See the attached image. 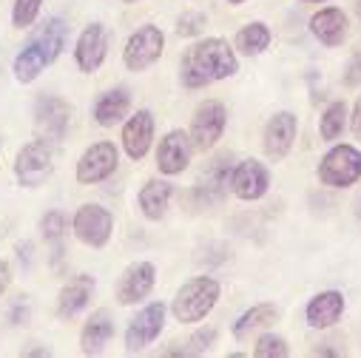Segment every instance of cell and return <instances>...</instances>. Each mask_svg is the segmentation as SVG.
Segmentation results:
<instances>
[{
  "label": "cell",
  "mask_w": 361,
  "mask_h": 358,
  "mask_svg": "<svg viewBox=\"0 0 361 358\" xmlns=\"http://www.w3.org/2000/svg\"><path fill=\"white\" fill-rule=\"evenodd\" d=\"M296 137H299V117L293 111H276L264 123V134H262L264 156L270 162H282L293 151Z\"/></svg>",
  "instance_id": "obj_13"
},
{
  "label": "cell",
  "mask_w": 361,
  "mask_h": 358,
  "mask_svg": "<svg viewBox=\"0 0 361 358\" xmlns=\"http://www.w3.org/2000/svg\"><path fill=\"white\" fill-rule=\"evenodd\" d=\"M54 165H57V142L46 137H35L18 151L12 171L20 188H40L54 173Z\"/></svg>",
  "instance_id": "obj_4"
},
{
  "label": "cell",
  "mask_w": 361,
  "mask_h": 358,
  "mask_svg": "<svg viewBox=\"0 0 361 358\" xmlns=\"http://www.w3.org/2000/svg\"><path fill=\"white\" fill-rule=\"evenodd\" d=\"M40 6L43 0H15L12 4V26L26 32L35 26V20L40 18Z\"/></svg>",
  "instance_id": "obj_30"
},
{
  "label": "cell",
  "mask_w": 361,
  "mask_h": 358,
  "mask_svg": "<svg viewBox=\"0 0 361 358\" xmlns=\"http://www.w3.org/2000/svg\"><path fill=\"white\" fill-rule=\"evenodd\" d=\"M239 71V54L225 37H202L191 43L179 60V80L191 92L208 88Z\"/></svg>",
  "instance_id": "obj_1"
},
{
  "label": "cell",
  "mask_w": 361,
  "mask_h": 358,
  "mask_svg": "<svg viewBox=\"0 0 361 358\" xmlns=\"http://www.w3.org/2000/svg\"><path fill=\"white\" fill-rule=\"evenodd\" d=\"M154 285H157V267L151 261H131L117 279L114 299L123 307L140 304V302H145L151 296Z\"/></svg>",
  "instance_id": "obj_14"
},
{
  "label": "cell",
  "mask_w": 361,
  "mask_h": 358,
  "mask_svg": "<svg viewBox=\"0 0 361 358\" xmlns=\"http://www.w3.org/2000/svg\"><path fill=\"white\" fill-rule=\"evenodd\" d=\"M120 4H137V0H120Z\"/></svg>",
  "instance_id": "obj_42"
},
{
  "label": "cell",
  "mask_w": 361,
  "mask_h": 358,
  "mask_svg": "<svg viewBox=\"0 0 361 358\" xmlns=\"http://www.w3.org/2000/svg\"><path fill=\"white\" fill-rule=\"evenodd\" d=\"M216 338H219V330L211 327V324H205V327H200V330L185 341L183 355H205V352L216 344Z\"/></svg>",
  "instance_id": "obj_31"
},
{
  "label": "cell",
  "mask_w": 361,
  "mask_h": 358,
  "mask_svg": "<svg viewBox=\"0 0 361 358\" xmlns=\"http://www.w3.org/2000/svg\"><path fill=\"white\" fill-rule=\"evenodd\" d=\"M276 321H279V307H276V304H267V302L253 304L250 310H245V313L233 321V338L245 341L250 333L264 330V327H274Z\"/></svg>",
  "instance_id": "obj_26"
},
{
  "label": "cell",
  "mask_w": 361,
  "mask_h": 358,
  "mask_svg": "<svg viewBox=\"0 0 361 358\" xmlns=\"http://www.w3.org/2000/svg\"><path fill=\"white\" fill-rule=\"evenodd\" d=\"M208 26V15L205 12H185L183 18L176 20V35L179 37H197L202 35Z\"/></svg>",
  "instance_id": "obj_32"
},
{
  "label": "cell",
  "mask_w": 361,
  "mask_h": 358,
  "mask_svg": "<svg viewBox=\"0 0 361 358\" xmlns=\"http://www.w3.org/2000/svg\"><path fill=\"white\" fill-rule=\"evenodd\" d=\"M313 355H338V350H330V347H316Z\"/></svg>",
  "instance_id": "obj_37"
},
{
  "label": "cell",
  "mask_w": 361,
  "mask_h": 358,
  "mask_svg": "<svg viewBox=\"0 0 361 358\" xmlns=\"http://www.w3.org/2000/svg\"><path fill=\"white\" fill-rule=\"evenodd\" d=\"M222 299V285L214 276H194L176 290L171 302V313L179 324H200L205 321Z\"/></svg>",
  "instance_id": "obj_3"
},
{
  "label": "cell",
  "mask_w": 361,
  "mask_h": 358,
  "mask_svg": "<svg viewBox=\"0 0 361 358\" xmlns=\"http://www.w3.org/2000/svg\"><path fill=\"white\" fill-rule=\"evenodd\" d=\"M341 82H344L347 88L361 85V51H355V54L350 57V63H347V68H344V74H341Z\"/></svg>",
  "instance_id": "obj_33"
},
{
  "label": "cell",
  "mask_w": 361,
  "mask_h": 358,
  "mask_svg": "<svg viewBox=\"0 0 361 358\" xmlns=\"http://www.w3.org/2000/svg\"><path fill=\"white\" fill-rule=\"evenodd\" d=\"M111 338H114V316L106 307H100L85 319V324L80 330V352L82 355H100Z\"/></svg>",
  "instance_id": "obj_23"
},
{
  "label": "cell",
  "mask_w": 361,
  "mask_h": 358,
  "mask_svg": "<svg viewBox=\"0 0 361 358\" xmlns=\"http://www.w3.org/2000/svg\"><path fill=\"white\" fill-rule=\"evenodd\" d=\"M307 4H324V0H307Z\"/></svg>",
  "instance_id": "obj_43"
},
{
  "label": "cell",
  "mask_w": 361,
  "mask_h": 358,
  "mask_svg": "<svg viewBox=\"0 0 361 358\" xmlns=\"http://www.w3.org/2000/svg\"><path fill=\"white\" fill-rule=\"evenodd\" d=\"M270 191V171L259 159H242L231 171V194L242 202H259Z\"/></svg>",
  "instance_id": "obj_16"
},
{
  "label": "cell",
  "mask_w": 361,
  "mask_h": 358,
  "mask_svg": "<svg viewBox=\"0 0 361 358\" xmlns=\"http://www.w3.org/2000/svg\"><path fill=\"white\" fill-rule=\"evenodd\" d=\"M29 319H32V307H29L26 296H20L15 302V307H12V313H9V321L12 324H29Z\"/></svg>",
  "instance_id": "obj_34"
},
{
  "label": "cell",
  "mask_w": 361,
  "mask_h": 358,
  "mask_svg": "<svg viewBox=\"0 0 361 358\" xmlns=\"http://www.w3.org/2000/svg\"><path fill=\"white\" fill-rule=\"evenodd\" d=\"M109 46H111V35L103 23H88L77 43H74V63L82 74H94L100 71V66L109 57Z\"/></svg>",
  "instance_id": "obj_15"
},
{
  "label": "cell",
  "mask_w": 361,
  "mask_h": 358,
  "mask_svg": "<svg viewBox=\"0 0 361 358\" xmlns=\"http://www.w3.org/2000/svg\"><path fill=\"white\" fill-rule=\"evenodd\" d=\"M68 228H71L68 216H66L63 211H57V208H51V211H46V214L40 216V236L54 247V264H57L60 256H63V242H66V236H68Z\"/></svg>",
  "instance_id": "obj_28"
},
{
  "label": "cell",
  "mask_w": 361,
  "mask_h": 358,
  "mask_svg": "<svg viewBox=\"0 0 361 358\" xmlns=\"http://www.w3.org/2000/svg\"><path fill=\"white\" fill-rule=\"evenodd\" d=\"M253 355L256 358H288L290 355V347L276 333H262L256 338V344H253Z\"/></svg>",
  "instance_id": "obj_29"
},
{
  "label": "cell",
  "mask_w": 361,
  "mask_h": 358,
  "mask_svg": "<svg viewBox=\"0 0 361 358\" xmlns=\"http://www.w3.org/2000/svg\"><path fill=\"white\" fill-rule=\"evenodd\" d=\"M350 131H353V137L361 142V94L355 97V103H353V111H350Z\"/></svg>",
  "instance_id": "obj_35"
},
{
  "label": "cell",
  "mask_w": 361,
  "mask_h": 358,
  "mask_svg": "<svg viewBox=\"0 0 361 358\" xmlns=\"http://www.w3.org/2000/svg\"><path fill=\"white\" fill-rule=\"evenodd\" d=\"M171 199H173V185L168 183V179H148V183L140 188L137 194V205H140V214L148 219V222H159L168 208H171Z\"/></svg>",
  "instance_id": "obj_24"
},
{
  "label": "cell",
  "mask_w": 361,
  "mask_h": 358,
  "mask_svg": "<svg viewBox=\"0 0 361 358\" xmlns=\"http://www.w3.org/2000/svg\"><path fill=\"white\" fill-rule=\"evenodd\" d=\"M23 355H51V350H43V347H37V350H26Z\"/></svg>",
  "instance_id": "obj_38"
},
{
  "label": "cell",
  "mask_w": 361,
  "mask_h": 358,
  "mask_svg": "<svg viewBox=\"0 0 361 358\" xmlns=\"http://www.w3.org/2000/svg\"><path fill=\"white\" fill-rule=\"evenodd\" d=\"M347 120H350L347 103L344 100H333L322 111V117H319V137H322V142H330V145L338 142L344 137V131H347Z\"/></svg>",
  "instance_id": "obj_27"
},
{
  "label": "cell",
  "mask_w": 361,
  "mask_h": 358,
  "mask_svg": "<svg viewBox=\"0 0 361 358\" xmlns=\"http://www.w3.org/2000/svg\"><path fill=\"white\" fill-rule=\"evenodd\" d=\"M355 216L361 219V197H358V202H355Z\"/></svg>",
  "instance_id": "obj_39"
},
{
  "label": "cell",
  "mask_w": 361,
  "mask_h": 358,
  "mask_svg": "<svg viewBox=\"0 0 361 358\" xmlns=\"http://www.w3.org/2000/svg\"><path fill=\"white\" fill-rule=\"evenodd\" d=\"M68 32H71L68 20H63V18H57V15H54V18H46V20L32 32V37L26 40V46L18 51V57H15V63H12L15 80L23 82V85L35 82V80L63 54L66 43H68Z\"/></svg>",
  "instance_id": "obj_2"
},
{
  "label": "cell",
  "mask_w": 361,
  "mask_h": 358,
  "mask_svg": "<svg viewBox=\"0 0 361 358\" xmlns=\"http://www.w3.org/2000/svg\"><path fill=\"white\" fill-rule=\"evenodd\" d=\"M316 176L324 188H353L361 183V151L350 142H333V148L319 159Z\"/></svg>",
  "instance_id": "obj_5"
},
{
  "label": "cell",
  "mask_w": 361,
  "mask_h": 358,
  "mask_svg": "<svg viewBox=\"0 0 361 358\" xmlns=\"http://www.w3.org/2000/svg\"><path fill=\"white\" fill-rule=\"evenodd\" d=\"M228 128V109L222 100H205L197 106L194 117H191V128H188V137H191V145L194 151L200 154H208L216 148V142L222 140Z\"/></svg>",
  "instance_id": "obj_8"
},
{
  "label": "cell",
  "mask_w": 361,
  "mask_h": 358,
  "mask_svg": "<svg viewBox=\"0 0 361 358\" xmlns=\"http://www.w3.org/2000/svg\"><path fill=\"white\" fill-rule=\"evenodd\" d=\"M12 288V264L6 259H0V299H4Z\"/></svg>",
  "instance_id": "obj_36"
},
{
  "label": "cell",
  "mask_w": 361,
  "mask_h": 358,
  "mask_svg": "<svg viewBox=\"0 0 361 358\" xmlns=\"http://www.w3.org/2000/svg\"><path fill=\"white\" fill-rule=\"evenodd\" d=\"M355 12H358V18H361V0H355Z\"/></svg>",
  "instance_id": "obj_41"
},
{
  "label": "cell",
  "mask_w": 361,
  "mask_h": 358,
  "mask_svg": "<svg viewBox=\"0 0 361 358\" xmlns=\"http://www.w3.org/2000/svg\"><path fill=\"white\" fill-rule=\"evenodd\" d=\"M191 156H194V145H191L188 131L171 128L157 145V171L162 176H176V173L188 171Z\"/></svg>",
  "instance_id": "obj_17"
},
{
  "label": "cell",
  "mask_w": 361,
  "mask_h": 358,
  "mask_svg": "<svg viewBox=\"0 0 361 358\" xmlns=\"http://www.w3.org/2000/svg\"><path fill=\"white\" fill-rule=\"evenodd\" d=\"M310 35L327 46V49H338L347 35H350V20L338 6H322L313 18H310Z\"/></svg>",
  "instance_id": "obj_20"
},
{
  "label": "cell",
  "mask_w": 361,
  "mask_h": 358,
  "mask_svg": "<svg viewBox=\"0 0 361 358\" xmlns=\"http://www.w3.org/2000/svg\"><path fill=\"white\" fill-rule=\"evenodd\" d=\"M120 168V151L111 140H100L92 142L77 159L74 168V179L80 185H100L109 176H114V171Z\"/></svg>",
  "instance_id": "obj_9"
},
{
  "label": "cell",
  "mask_w": 361,
  "mask_h": 358,
  "mask_svg": "<svg viewBox=\"0 0 361 358\" xmlns=\"http://www.w3.org/2000/svg\"><path fill=\"white\" fill-rule=\"evenodd\" d=\"M94 288H97V279H94V276H88V273L71 276V279L60 288V293H57V316H60V319H74V316H80V313L88 307V302H92Z\"/></svg>",
  "instance_id": "obj_19"
},
{
  "label": "cell",
  "mask_w": 361,
  "mask_h": 358,
  "mask_svg": "<svg viewBox=\"0 0 361 358\" xmlns=\"http://www.w3.org/2000/svg\"><path fill=\"white\" fill-rule=\"evenodd\" d=\"M270 43H274V32H270V26L262 23V20L245 23V26L236 32V37H233L236 54H245V57H259V54H264V51L270 49Z\"/></svg>",
  "instance_id": "obj_25"
},
{
  "label": "cell",
  "mask_w": 361,
  "mask_h": 358,
  "mask_svg": "<svg viewBox=\"0 0 361 358\" xmlns=\"http://www.w3.org/2000/svg\"><path fill=\"white\" fill-rule=\"evenodd\" d=\"M231 171H233V154L231 151L214 154L200 176V183L188 191V202L194 208H205V211L222 205L228 197V188H231Z\"/></svg>",
  "instance_id": "obj_6"
},
{
  "label": "cell",
  "mask_w": 361,
  "mask_h": 358,
  "mask_svg": "<svg viewBox=\"0 0 361 358\" xmlns=\"http://www.w3.org/2000/svg\"><path fill=\"white\" fill-rule=\"evenodd\" d=\"M154 114L148 109H137L134 114H128L123 120V134H120V142H123V151L128 159L140 162L148 156L151 145H154Z\"/></svg>",
  "instance_id": "obj_18"
},
{
  "label": "cell",
  "mask_w": 361,
  "mask_h": 358,
  "mask_svg": "<svg viewBox=\"0 0 361 358\" xmlns=\"http://www.w3.org/2000/svg\"><path fill=\"white\" fill-rule=\"evenodd\" d=\"M344 307H347L344 293H338V290H322V293H316L307 302V307H305L307 327H313V330H330V327H336L341 321V316H344Z\"/></svg>",
  "instance_id": "obj_21"
},
{
  "label": "cell",
  "mask_w": 361,
  "mask_h": 358,
  "mask_svg": "<svg viewBox=\"0 0 361 358\" xmlns=\"http://www.w3.org/2000/svg\"><path fill=\"white\" fill-rule=\"evenodd\" d=\"M128 114H131V92H128L126 85L109 88V92H103L94 100V106H92V117H94V123L100 128H114Z\"/></svg>",
  "instance_id": "obj_22"
},
{
  "label": "cell",
  "mask_w": 361,
  "mask_h": 358,
  "mask_svg": "<svg viewBox=\"0 0 361 358\" xmlns=\"http://www.w3.org/2000/svg\"><path fill=\"white\" fill-rule=\"evenodd\" d=\"M71 233L85 247L103 250L114 236V214L97 202H85L71 216Z\"/></svg>",
  "instance_id": "obj_7"
},
{
  "label": "cell",
  "mask_w": 361,
  "mask_h": 358,
  "mask_svg": "<svg viewBox=\"0 0 361 358\" xmlns=\"http://www.w3.org/2000/svg\"><path fill=\"white\" fill-rule=\"evenodd\" d=\"M71 125V106L57 94H40L35 100V128L37 137H46L51 142H63Z\"/></svg>",
  "instance_id": "obj_12"
},
{
  "label": "cell",
  "mask_w": 361,
  "mask_h": 358,
  "mask_svg": "<svg viewBox=\"0 0 361 358\" xmlns=\"http://www.w3.org/2000/svg\"><path fill=\"white\" fill-rule=\"evenodd\" d=\"M165 51V32L154 23H142L137 32H131V37L126 40L123 49V66L134 74L148 71L154 63H159Z\"/></svg>",
  "instance_id": "obj_10"
},
{
  "label": "cell",
  "mask_w": 361,
  "mask_h": 358,
  "mask_svg": "<svg viewBox=\"0 0 361 358\" xmlns=\"http://www.w3.org/2000/svg\"><path fill=\"white\" fill-rule=\"evenodd\" d=\"M228 4H231V6H242V4H245V0H228Z\"/></svg>",
  "instance_id": "obj_40"
},
{
  "label": "cell",
  "mask_w": 361,
  "mask_h": 358,
  "mask_svg": "<svg viewBox=\"0 0 361 358\" xmlns=\"http://www.w3.org/2000/svg\"><path fill=\"white\" fill-rule=\"evenodd\" d=\"M165 316H168V304L165 302H151L142 310H137V316L126 327V352L137 355L148 344H154L159 338V333L165 330Z\"/></svg>",
  "instance_id": "obj_11"
}]
</instances>
